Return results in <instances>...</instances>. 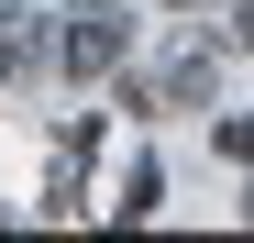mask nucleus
<instances>
[{"instance_id": "obj_6", "label": "nucleus", "mask_w": 254, "mask_h": 243, "mask_svg": "<svg viewBox=\"0 0 254 243\" xmlns=\"http://www.w3.org/2000/svg\"><path fill=\"white\" fill-rule=\"evenodd\" d=\"M243 221H254V199H243Z\"/></svg>"}, {"instance_id": "obj_3", "label": "nucleus", "mask_w": 254, "mask_h": 243, "mask_svg": "<svg viewBox=\"0 0 254 243\" xmlns=\"http://www.w3.org/2000/svg\"><path fill=\"white\" fill-rule=\"evenodd\" d=\"M221 45H243V56H254V0H243V11H221Z\"/></svg>"}, {"instance_id": "obj_5", "label": "nucleus", "mask_w": 254, "mask_h": 243, "mask_svg": "<svg viewBox=\"0 0 254 243\" xmlns=\"http://www.w3.org/2000/svg\"><path fill=\"white\" fill-rule=\"evenodd\" d=\"M177 11H199V0H177Z\"/></svg>"}, {"instance_id": "obj_2", "label": "nucleus", "mask_w": 254, "mask_h": 243, "mask_svg": "<svg viewBox=\"0 0 254 243\" xmlns=\"http://www.w3.org/2000/svg\"><path fill=\"white\" fill-rule=\"evenodd\" d=\"M22 56H33V45H22V22H0V89L22 77Z\"/></svg>"}, {"instance_id": "obj_1", "label": "nucleus", "mask_w": 254, "mask_h": 243, "mask_svg": "<svg viewBox=\"0 0 254 243\" xmlns=\"http://www.w3.org/2000/svg\"><path fill=\"white\" fill-rule=\"evenodd\" d=\"M122 45H133V22H122V11H77V22H66V45H56V66H66V77H111Z\"/></svg>"}, {"instance_id": "obj_4", "label": "nucleus", "mask_w": 254, "mask_h": 243, "mask_svg": "<svg viewBox=\"0 0 254 243\" xmlns=\"http://www.w3.org/2000/svg\"><path fill=\"white\" fill-rule=\"evenodd\" d=\"M77 11H122V0H77Z\"/></svg>"}]
</instances>
